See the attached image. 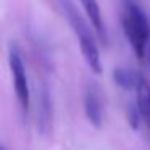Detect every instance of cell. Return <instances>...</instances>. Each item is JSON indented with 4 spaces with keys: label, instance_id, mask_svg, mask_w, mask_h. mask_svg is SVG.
<instances>
[{
    "label": "cell",
    "instance_id": "obj_9",
    "mask_svg": "<svg viewBox=\"0 0 150 150\" xmlns=\"http://www.w3.org/2000/svg\"><path fill=\"white\" fill-rule=\"evenodd\" d=\"M142 62L145 63L147 66L150 68V40L147 42L145 49H144V55H142Z\"/></svg>",
    "mask_w": 150,
    "mask_h": 150
},
{
    "label": "cell",
    "instance_id": "obj_1",
    "mask_svg": "<svg viewBox=\"0 0 150 150\" xmlns=\"http://www.w3.org/2000/svg\"><path fill=\"white\" fill-rule=\"evenodd\" d=\"M121 24L134 50L136 57L142 62L144 49L150 40V20L145 11L137 5L136 0H124L123 13H121Z\"/></svg>",
    "mask_w": 150,
    "mask_h": 150
},
{
    "label": "cell",
    "instance_id": "obj_10",
    "mask_svg": "<svg viewBox=\"0 0 150 150\" xmlns=\"http://www.w3.org/2000/svg\"><path fill=\"white\" fill-rule=\"evenodd\" d=\"M0 150H5V149H2V147H0Z\"/></svg>",
    "mask_w": 150,
    "mask_h": 150
},
{
    "label": "cell",
    "instance_id": "obj_8",
    "mask_svg": "<svg viewBox=\"0 0 150 150\" xmlns=\"http://www.w3.org/2000/svg\"><path fill=\"white\" fill-rule=\"evenodd\" d=\"M127 120H129V124L132 126V129H137V127H139V123H140L142 118H140L137 103L136 105H129V108H127Z\"/></svg>",
    "mask_w": 150,
    "mask_h": 150
},
{
    "label": "cell",
    "instance_id": "obj_7",
    "mask_svg": "<svg viewBox=\"0 0 150 150\" xmlns=\"http://www.w3.org/2000/svg\"><path fill=\"white\" fill-rule=\"evenodd\" d=\"M139 78L140 74L129 68H116L113 73V79L116 82V86H120L121 89H136L137 82H139Z\"/></svg>",
    "mask_w": 150,
    "mask_h": 150
},
{
    "label": "cell",
    "instance_id": "obj_6",
    "mask_svg": "<svg viewBox=\"0 0 150 150\" xmlns=\"http://www.w3.org/2000/svg\"><path fill=\"white\" fill-rule=\"evenodd\" d=\"M137 92V108H139L140 118L144 120V123L147 124L150 131V84L142 74L139 78V82L136 86Z\"/></svg>",
    "mask_w": 150,
    "mask_h": 150
},
{
    "label": "cell",
    "instance_id": "obj_4",
    "mask_svg": "<svg viewBox=\"0 0 150 150\" xmlns=\"http://www.w3.org/2000/svg\"><path fill=\"white\" fill-rule=\"evenodd\" d=\"M84 111L89 123L94 127H102L103 124V103L100 94L95 87H89L84 95Z\"/></svg>",
    "mask_w": 150,
    "mask_h": 150
},
{
    "label": "cell",
    "instance_id": "obj_3",
    "mask_svg": "<svg viewBox=\"0 0 150 150\" xmlns=\"http://www.w3.org/2000/svg\"><path fill=\"white\" fill-rule=\"evenodd\" d=\"M8 65H10V73L11 79H13V87L16 98L20 102V107L24 113H28L31 105V91H29V81H28L26 68H24L23 58H21L20 52L15 47L10 49L8 53Z\"/></svg>",
    "mask_w": 150,
    "mask_h": 150
},
{
    "label": "cell",
    "instance_id": "obj_2",
    "mask_svg": "<svg viewBox=\"0 0 150 150\" xmlns=\"http://www.w3.org/2000/svg\"><path fill=\"white\" fill-rule=\"evenodd\" d=\"M62 7L65 10L66 20L69 21L73 31H74L76 37L79 40V47H81V53L84 57V60L87 62L89 68L95 73V74H100L102 73V60H100V52H98V47L95 44V39L92 36L89 26L86 24L84 18L79 15V11L73 7V4L69 0H62Z\"/></svg>",
    "mask_w": 150,
    "mask_h": 150
},
{
    "label": "cell",
    "instance_id": "obj_5",
    "mask_svg": "<svg viewBox=\"0 0 150 150\" xmlns=\"http://www.w3.org/2000/svg\"><path fill=\"white\" fill-rule=\"evenodd\" d=\"M84 8L86 15H87L89 21H91L92 28L95 29L98 39L102 42H107V29H105V23H103V16L100 11V5L97 0H79Z\"/></svg>",
    "mask_w": 150,
    "mask_h": 150
}]
</instances>
